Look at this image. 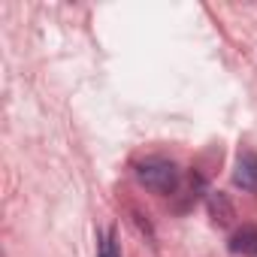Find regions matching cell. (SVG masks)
I'll return each instance as SVG.
<instances>
[{
	"label": "cell",
	"instance_id": "obj_1",
	"mask_svg": "<svg viewBox=\"0 0 257 257\" xmlns=\"http://www.w3.org/2000/svg\"><path fill=\"white\" fill-rule=\"evenodd\" d=\"M137 179L155 194H173L179 185V170L167 158H149L137 167Z\"/></svg>",
	"mask_w": 257,
	"mask_h": 257
},
{
	"label": "cell",
	"instance_id": "obj_2",
	"mask_svg": "<svg viewBox=\"0 0 257 257\" xmlns=\"http://www.w3.org/2000/svg\"><path fill=\"white\" fill-rule=\"evenodd\" d=\"M233 182L248 191V194H257V155L254 152H242L239 161H236V170H233Z\"/></svg>",
	"mask_w": 257,
	"mask_h": 257
},
{
	"label": "cell",
	"instance_id": "obj_3",
	"mask_svg": "<svg viewBox=\"0 0 257 257\" xmlns=\"http://www.w3.org/2000/svg\"><path fill=\"white\" fill-rule=\"evenodd\" d=\"M230 251L242 254V257H257V227L242 224L233 236H230Z\"/></svg>",
	"mask_w": 257,
	"mask_h": 257
},
{
	"label": "cell",
	"instance_id": "obj_4",
	"mask_svg": "<svg viewBox=\"0 0 257 257\" xmlns=\"http://www.w3.org/2000/svg\"><path fill=\"white\" fill-rule=\"evenodd\" d=\"M209 209H212V218H215L218 224H227V221L233 218V206L227 203L224 194H212V197H209Z\"/></svg>",
	"mask_w": 257,
	"mask_h": 257
},
{
	"label": "cell",
	"instance_id": "obj_5",
	"mask_svg": "<svg viewBox=\"0 0 257 257\" xmlns=\"http://www.w3.org/2000/svg\"><path fill=\"white\" fill-rule=\"evenodd\" d=\"M100 257H118V248H115V233H103L100 236Z\"/></svg>",
	"mask_w": 257,
	"mask_h": 257
}]
</instances>
